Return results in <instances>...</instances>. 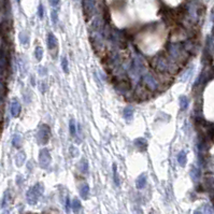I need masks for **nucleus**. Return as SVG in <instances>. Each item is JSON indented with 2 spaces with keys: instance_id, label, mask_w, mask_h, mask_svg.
Returning a JSON list of instances; mask_svg holds the SVG:
<instances>
[{
  "instance_id": "nucleus-31",
  "label": "nucleus",
  "mask_w": 214,
  "mask_h": 214,
  "mask_svg": "<svg viewBox=\"0 0 214 214\" xmlns=\"http://www.w3.org/2000/svg\"><path fill=\"white\" fill-rule=\"evenodd\" d=\"M6 83H4V80L0 79V97L2 98V96L6 94Z\"/></svg>"
},
{
  "instance_id": "nucleus-3",
  "label": "nucleus",
  "mask_w": 214,
  "mask_h": 214,
  "mask_svg": "<svg viewBox=\"0 0 214 214\" xmlns=\"http://www.w3.org/2000/svg\"><path fill=\"white\" fill-rule=\"evenodd\" d=\"M44 191V185L42 183H37L33 186H31L28 191L26 193V199H27V202L30 204V206H33L36 204L38 201H39L40 197L42 196Z\"/></svg>"
},
{
  "instance_id": "nucleus-25",
  "label": "nucleus",
  "mask_w": 214,
  "mask_h": 214,
  "mask_svg": "<svg viewBox=\"0 0 214 214\" xmlns=\"http://www.w3.org/2000/svg\"><path fill=\"white\" fill-rule=\"evenodd\" d=\"M22 137L19 135H15L14 137H13V140H12V144L15 146V148H21L22 146Z\"/></svg>"
},
{
  "instance_id": "nucleus-24",
  "label": "nucleus",
  "mask_w": 214,
  "mask_h": 214,
  "mask_svg": "<svg viewBox=\"0 0 214 214\" xmlns=\"http://www.w3.org/2000/svg\"><path fill=\"white\" fill-rule=\"evenodd\" d=\"M113 180L116 186H120V178L119 173H117V166L116 164H113Z\"/></svg>"
},
{
  "instance_id": "nucleus-30",
  "label": "nucleus",
  "mask_w": 214,
  "mask_h": 214,
  "mask_svg": "<svg viewBox=\"0 0 214 214\" xmlns=\"http://www.w3.org/2000/svg\"><path fill=\"white\" fill-rule=\"evenodd\" d=\"M69 130H70L71 136H75L77 128H75V122L73 121V120H71L70 123H69Z\"/></svg>"
},
{
  "instance_id": "nucleus-8",
  "label": "nucleus",
  "mask_w": 214,
  "mask_h": 214,
  "mask_svg": "<svg viewBox=\"0 0 214 214\" xmlns=\"http://www.w3.org/2000/svg\"><path fill=\"white\" fill-rule=\"evenodd\" d=\"M52 160V156L48 149H42L39 153V164L42 168H48Z\"/></svg>"
},
{
  "instance_id": "nucleus-34",
  "label": "nucleus",
  "mask_w": 214,
  "mask_h": 214,
  "mask_svg": "<svg viewBox=\"0 0 214 214\" xmlns=\"http://www.w3.org/2000/svg\"><path fill=\"white\" fill-rule=\"evenodd\" d=\"M66 210H67V212H69V210H70V199H67V201H66Z\"/></svg>"
},
{
  "instance_id": "nucleus-16",
  "label": "nucleus",
  "mask_w": 214,
  "mask_h": 214,
  "mask_svg": "<svg viewBox=\"0 0 214 214\" xmlns=\"http://www.w3.org/2000/svg\"><path fill=\"white\" fill-rule=\"evenodd\" d=\"M80 195H81L82 199H87L88 195H90V186L88 184H83L80 188Z\"/></svg>"
},
{
  "instance_id": "nucleus-4",
  "label": "nucleus",
  "mask_w": 214,
  "mask_h": 214,
  "mask_svg": "<svg viewBox=\"0 0 214 214\" xmlns=\"http://www.w3.org/2000/svg\"><path fill=\"white\" fill-rule=\"evenodd\" d=\"M9 69L8 50L3 45L0 48V79L4 80Z\"/></svg>"
},
{
  "instance_id": "nucleus-2",
  "label": "nucleus",
  "mask_w": 214,
  "mask_h": 214,
  "mask_svg": "<svg viewBox=\"0 0 214 214\" xmlns=\"http://www.w3.org/2000/svg\"><path fill=\"white\" fill-rule=\"evenodd\" d=\"M144 70H145V62H144V61L139 56L135 57L130 65V69H129V75H130L131 80L137 82L144 73Z\"/></svg>"
},
{
  "instance_id": "nucleus-7",
  "label": "nucleus",
  "mask_w": 214,
  "mask_h": 214,
  "mask_svg": "<svg viewBox=\"0 0 214 214\" xmlns=\"http://www.w3.org/2000/svg\"><path fill=\"white\" fill-rule=\"evenodd\" d=\"M37 138H38V141H39L40 144H46L48 141H50V138H51V129L48 125H42L40 127V129L38 130L37 133Z\"/></svg>"
},
{
  "instance_id": "nucleus-29",
  "label": "nucleus",
  "mask_w": 214,
  "mask_h": 214,
  "mask_svg": "<svg viewBox=\"0 0 214 214\" xmlns=\"http://www.w3.org/2000/svg\"><path fill=\"white\" fill-rule=\"evenodd\" d=\"M61 67H62V70H64L65 73H68V72H69L68 59H67L66 57H62V58H61Z\"/></svg>"
},
{
  "instance_id": "nucleus-14",
  "label": "nucleus",
  "mask_w": 214,
  "mask_h": 214,
  "mask_svg": "<svg viewBox=\"0 0 214 214\" xmlns=\"http://www.w3.org/2000/svg\"><path fill=\"white\" fill-rule=\"evenodd\" d=\"M189 174H191V178L194 182H197V181H199L200 177H201V171H200V169L198 168V167L193 166L191 171H189Z\"/></svg>"
},
{
  "instance_id": "nucleus-27",
  "label": "nucleus",
  "mask_w": 214,
  "mask_h": 214,
  "mask_svg": "<svg viewBox=\"0 0 214 214\" xmlns=\"http://www.w3.org/2000/svg\"><path fill=\"white\" fill-rule=\"evenodd\" d=\"M51 19H52V23L56 25L57 22H58V11L56 9H53L52 12H51Z\"/></svg>"
},
{
  "instance_id": "nucleus-23",
  "label": "nucleus",
  "mask_w": 214,
  "mask_h": 214,
  "mask_svg": "<svg viewBox=\"0 0 214 214\" xmlns=\"http://www.w3.org/2000/svg\"><path fill=\"white\" fill-rule=\"evenodd\" d=\"M71 206H72V210L74 213H79L80 210H81V208H82L81 201H80L78 198H75V199L72 200V204H71Z\"/></svg>"
},
{
  "instance_id": "nucleus-33",
  "label": "nucleus",
  "mask_w": 214,
  "mask_h": 214,
  "mask_svg": "<svg viewBox=\"0 0 214 214\" xmlns=\"http://www.w3.org/2000/svg\"><path fill=\"white\" fill-rule=\"evenodd\" d=\"M59 1L61 0H50V3L52 6H57L59 4Z\"/></svg>"
},
{
  "instance_id": "nucleus-11",
  "label": "nucleus",
  "mask_w": 214,
  "mask_h": 214,
  "mask_svg": "<svg viewBox=\"0 0 214 214\" xmlns=\"http://www.w3.org/2000/svg\"><path fill=\"white\" fill-rule=\"evenodd\" d=\"M115 87H116V90H119L120 93L126 94L129 90H130L131 83L128 81V80L122 79V80H119V81L115 83Z\"/></svg>"
},
{
  "instance_id": "nucleus-12",
  "label": "nucleus",
  "mask_w": 214,
  "mask_h": 214,
  "mask_svg": "<svg viewBox=\"0 0 214 214\" xmlns=\"http://www.w3.org/2000/svg\"><path fill=\"white\" fill-rule=\"evenodd\" d=\"M135 145L139 151L144 152L148 149V142H146V140L144 138H138V139L135 140Z\"/></svg>"
},
{
  "instance_id": "nucleus-35",
  "label": "nucleus",
  "mask_w": 214,
  "mask_h": 214,
  "mask_svg": "<svg viewBox=\"0 0 214 214\" xmlns=\"http://www.w3.org/2000/svg\"><path fill=\"white\" fill-rule=\"evenodd\" d=\"M194 214H204V212H202L201 210H196L195 212H194Z\"/></svg>"
},
{
  "instance_id": "nucleus-18",
  "label": "nucleus",
  "mask_w": 214,
  "mask_h": 214,
  "mask_svg": "<svg viewBox=\"0 0 214 214\" xmlns=\"http://www.w3.org/2000/svg\"><path fill=\"white\" fill-rule=\"evenodd\" d=\"M178 162H179L180 166L184 167L187 162V155L185 151H181L179 154H178Z\"/></svg>"
},
{
  "instance_id": "nucleus-28",
  "label": "nucleus",
  "mask_w": 214,
  "mask_h": 214,
  "mask_svg": "<svg viewBox=\"0 0 214 214\" xmlns=\"http://www.w3.org/2000/svg\"><path fill=\"white\" fill-rule=\"evenodd\" d=\"M19 40H21V42L23 44H27L28 41H29V36H28V33L25 32V31L21 32L19 33Z\"/></svg>"
},
{
  "instance_id": "nucleus-1",
  "label": "nucleus",
  "mask_w": 214,
  "mask_h": 214,
  "mask_svg": "<svg viewBox=\"0 0 214 214\" xmlns=\"http://www.w3.org/2000/svg\"><path fill=\"white\" fill-rule=\"evenodd\" d=\"M153 67L155 70H157L158 72H170V73H175L179 69L177 62H174L171 59H169L168 57H166L165 55L159 54L156 57H154Z\"/></svg>"
},
{
  "instance_id": "nucleus-15",
  "label": "nucleus",
  "mask_w": 214,
  "mask_h": 214,
  "mask_svg": "<svg viewBox=\"0 0 214 214\" xmlns=\"http://www.w3.org/2000/svg\"><path fill=\"white\" fill-rule=\"evenodd\" d=\"M146 185V174L145 173H142L138 177L137 181H136V187L138 189H142L144 188Z\"/></svg>"
},
{
  "instance_id": "nucleus-6",
  "label": "nucleus",
  "mask_w": 214,
  "mask_h": 214,
  "mask_svg": "<svg viewBox=\"0 0 214 214\" xmlns=\"http://www.w3.org/2000/svg\"><path fill=\"white\" fill-rule=\"evenodd\" d=\"M142 82H143L144 86L150 90H156L159 87V83H158L157 78L151 72L144 73L143 77H142Z\"/></svg>"
},
{
  "instance_id": "nucleus-19",
  "label": "nucleus",
  "mask_w": 214,
  "mask_h": 214,
  "mask_svg": "<svg viewBox=\"0 0 214 214\" xmlns=\"http://www.w3.org/2000/svg\"><path fill=\"white\" fill-rule=\"evenodd\" d=\"M25 153L24 152H19V154L16 155V157H15V164H16L17 167H21L22 165L24 164V162H25Z\"/></svg>"
},
{
  "instance_id": "nucleus-13",
  "label": "nucleus",
  "mask_w": 214,
  "mask_h": 214,
  "mask_svg": "<svg viewBox=\"0 0 214 214\" xmlns=\"http://www.w3.org/2000/svg\"><path fill=\"white\" fill-rule=\"evenodd\" d=\"M21 113V104L17 100H13L12 103H11V114L12 116L16 117Z\"/></svg>"
},
{
  "instance_id": "nucleus-37",
  "label": "nucleus",
  "mask_w": 214,
  "mask_h": 214,
  "mask_svg": "<svg viewBox=\"0 0 214 214\" xmlns=\"http://www.w3.org/2000/svg\"><path fill=\"white\" fill-rule=\"evenodd\" d=\"M19 1H21V0H17V2H19Z\"/></svg>"
},
{
  "instance_id": "nucleus-5",
  "label": "nucleus",
  "mask_w": 214,
  "mask_h": 214,
  "mask_svg": "<svg viewBox=\"0 0 214 214\" xmlns=\"http://www.w3.org/2000/svg\"><path fill=\"white\" fill-rule=\"evenodd\" d=\"M185 53L184 48H182V45L177 43H171L168 46V54L170 55L171 61L174 62H178L183 59V55Z\"/></svg>"
},
{
  "instance_id": "nucleus-22",
  "label": "nucleus",
  "mask_w": 214,
  "mask_h": 214,
  "mask_svg": "<svg viewBox=\"0 0 214 214\" xmlns=\"http://www.w3.org/2000/svg\"><path fill=\"white\" fill-rule=\"evenodd\" d=\"M189 106V100L186 96H181L180 97V107L182 110H186Z\"/></svg>"
},
{
  "instance_id": "nucleus-26",
  "label": "nucleus",
  "mask_w": 214,
  "mask_h": 214,
  "mask_svg": "<svg viewBox=\"0 0 214 214\" xmlns=\"http://www.w3.org/2000/svg\"><path fill=\"white\" fill-rule=\"evenodd\" d=\"M35 57L38 61H40L43 57V48L41 46H37L35 50Z\"/></svg>"
},
{
  "instance_id": "nucleus-21",
  "label": "nucleus",
  "mask_w": 214,
  "mask_h": 214,
  "mask_svg": "<svg viewBox=\"0 0 214 214\" xmlns=\"http://www.w3.org/2000/svg\"><path fill=\"white\" fill-rule=\"evenodd\" d=\"M79 169L83 174H86L88 172V162L86 159H82L79 165Z\"/></svg>"
},
{
  "instance_id": "nucleus-36",
  "label": "nucleus",
  "mask_w": 214,
  "mask_h": 214,
  "mask_svg": "<svg viewBox=\"0 0 214 214\" xmlns=\"http://www.w3.org/2000/svg\"><path fill=\"white\" fill-rule=\"evenodd\" d=\"M0 124H1V113H0Z\"/></svg>"
},
{
  "instance_id": "nucleus-10",
  "label": "nucleus",
  "mask_w": 214,
  "mask_h": 214,
  "mask_svg": "<svg viewBox=\"0 0 214 214\" xmlns=\"http://www.w3.org/2000/svg\"><path fill=\"white\" fill-rule=\"evenodd\" d=\"M83 6L86 19H90L94 14V11H95L96 0H83Z\"/></svg>"
},
{
  "instance_id": "nucleus-9",
  "label": "nucleus",
  "mask_w": 214,
  "mask_h": 214,
  "mask_svg": "<svg viewBox=\"0 0 214 214\" xmlns=\"http://www.w3.org/2000/svg\"><path fill=\"white\" fill-rule=\"evenodd\" d=\"M48 48L51 51V53H52V56L54 58H56L57 51H58V41H57L55 35H53L52 32L48 33Z\"/></svg>"
},
{
  "instance_id": "nucleus-17",
  "label": "nucleus",
  "mask_w": 214,
  "mask_h": 214,
  "mask_svg": "<svg viewBox=\"0 0 214 214\" xmlns=\"http://www.w3.org/2000/svg\"><path fill=\"white\" fill-rule=\"evenodd\" d=\"M123 116L126 121H131L133 117V109L131 107H127L124 109V112H123Z\"/></svg>"
},
{
  "instance_id": "nucleus-20",
  "label": "nucleus",
  "mask_w": 214,
  "mask_h": 214,
  "mask_svg": "<svg viewBox=\"0 0 214 214\" xmlns=\"http://www.w3.org/2000/svg\"><path fill=\"white\" fill-rule=\"evenodd\" d=\"M10 202H11V193H10V191H6V193H4L3 198H2L1 207H2V208H4V207L8 206Z\"/></svg>"
},
{
  "instance_id": "nucleus-32",
  "label": "nucleus",
  "mask_w": 214,
  "mask_h": 214,
  "mask_svg": "<svg viewBox=\"0 0 214 214\" xmlns=\"http://www.w3.org/2000/svg\"><path fill=\"white\" fill-rule=\"evenodd\" d=\"M38 14H39L40 19H43V6H42V4H39V8H38Z\"/></svg>"
}]
</instances>
